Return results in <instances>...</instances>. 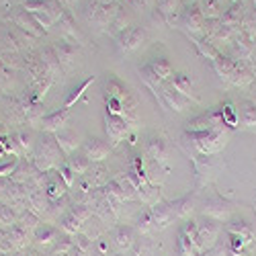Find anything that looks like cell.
<instances>
[{
    "label": "cell",
    "instance_id": "obj_1",
    "mask_svg": "<svg viewBox=\"0 0 256 256\" xmlns=\"http://www.w3.org/2000/svg\"><path fill=\"white\" fill-rule=\"evenodd\" d=\"M62 160V148L56 140L54 134H41L35 140V148H33V164L37 170H44L50 172L54 166H58V162Z\"/></svg>",
    "mask_w": 256,
    "mask_h": 256
},
{
    "label": "cell",
    "instance_id": "obj_2",
    "mask_svg": "<svg viewBox=\"0 0 256 256\" xmlns=\"http://www.w3.org/2000/svg\"><path fill=\"white\" fill-rule=\"evenodd\" d=\"M104 123H106V136H109L111 144H119L127 136L132 125L123 115H111V113L104 115Z\"/></svg>",
    "mask_w": 256,
    "mask_h": 256
},
{
    "label": "cell",
    "instance_id": "obj_3",
    "mask_svg": "<svg viewBox=\"0 0 256 256\" xmlns=\"http://www.w3.org/2000/svg\"><path fill=\"white\" fill-rule=\"evenodd\" d=\"M82 152L88 160L92 162H100L104 160L106 156L111 154V144L109 142H102L98 138H88L86 142L82 144Z\"/></svg>",
    "mask_w": 256,
    "mask_h": 256
},
{
    "label": "cell",
    "instance_id": "obj_4",
    "mask_svg": "<svg viewBox=\"0 0 256 256\" xmlns=\"http://www.w3.org/2000/svg\"><path fill=\"white\" fill-rule=\"evenodd\" d=\"M14 25H16L18 29L27 31V33L33 35V37H39V35H44V33H46L44 25H41L39 20L35 18V14L29 12V10H18L16 16H14Z\"/></svg>",
    "mask_w": 256,
    "mask_h": 256
},
{
    "label": "cell",
    "instance_id": "obj_5",
    "mask_svg": "<svg viewBox=\"0 0 256 256\" xmlns=\"http://www.w3.org/2000/svg\"><path fill=\"white\" fill-rule=\"evenodd\" d=\"M66 119H68V109H62L60 111H54L50 115H44L39 119V127H41V132H46V134H56L60 130H64V125H66Z\"/></svg>",
    "mask_w": 256,
    "mask_h": 256
},
{
    "label": "cell",
    "instance_id": "obj_6",
    "mask_svg": "<svg viewBox=\"0 0 256 256\" xmlns=\"http://www.w3.org/2000/svg\"><path fill=\"white\" fill-rule=\"evenodd\" d=\"M60 238V228L56 226H48V224H41L35 232H33V242L39 248H48L54 246V242Z\"/></svg>",
    "mask_w": 256,
    "mask_h": 256
},
{
    "label": "cell",
    "instance_id": "obj_7",
    "mask_svg": "<svg viewBox=\"0 0 256 256\" xmlns=\"http://www.w3.org/2000/svg\"><path fill=\"white\" fill-rule=\"evenodd\" d=\"M142 41H144V31L140 27H132V29H125L119 33L117 37V44L121 50L125 52H134L136 48L142 46Z\"/></svg>",
    "mask_w": 256,
    "mask_h": 256
},
{
    "label": "cell",
    "instance_id": "obj_8",
    "mask_svg": "<svg viewBox=\"0 0 256 256\" xmlns=\"http://www.w3.org/2000/svg\"><path fill=\"white\" fill-rule=\"evenodd\" d=\"M6 232H8V238H10L12 246H14V250H27L29 244L33 242V232L25 230L23 226H18V224H14Z\"/></svg>",
    "mask_w": 256,
    "mask_h": 256
},
{
    "label": "cell",
    "instance_id": "obj_9",
    "mask_svg": "<svg viewBox=\"0 0 256 256\" xmlns=\"http://www.w3.org/2000/svg\"><path fill=\"white\" fill-rule=\"evenodd\" d=\"M162 96H164V102L170 106V109H176V111H184L188 106V96H184L182 92H178L174 86H166L162 88Z\"/></svg>",
    "mask_w": 256,
    "mask_h": 256
},
{
    "label": "cell",
    "instance_id": "obj_10",
    "mask_svg": "<svg viewBox=\"0 0 256 256\" xmlns=\"http://www.w3.org/2000/svg\"><path fill=\"white\" fill-rule=\"evenodd\" d=\"M54 52L60 60V66H66L70 68L74 60H76V54H78V48L74 44H68V41H58V44L54 46Z\"/></svg>",
    "mask_w": 256,
    "mask_h": 256
},
{
    "label": "cell",
    "instance_id": "obj_11",
    "mask_svg": "<svg viewBox=\"0 0 256 256\" xmlns=\"http://www.w3.org/2000/svg\"><path fill=\"white\" fill-rule=\"evenodd\" d=\"M56 136V140H58V144H60V148H62V152L64 154H74L76 152V148H78V136H76V132H72V130H60V132H56L54 134Z\"/></svg>",
    "mask_w": 256,
    "mask_h": 256
},
{
    "label": "cell",
    "instance_id": "obj_12",
    "mask_svg": "<svg viewBox=\"0 0 256 256\" xmlns=\"http://www.w3.org/2000/svg\"><path fill=\"white\" fill-rule=\"evenodd\" d=\"M134 238H136V230L130 228V226H117L113 230V242L119 250H127L132 244H134Z\"/></svg>",
    "mask_w": 256,
    "mask_h": 256
},
{
    "label": "cell",
    "instance_id": "obj_13",
    "mask_svg": "<svg viewBox=\"0 0 256 256\" xmlns=\"http://www.w3.org/2000/svg\"><path fill=\"white\" fill-rule=\"evenodd\" d=\"M66 190H68V184L62 180L60 172H50V178H48V184H46V193L50 199H62L66 197Z\"/></svg>",
    "mask_w": 256,
    "mask_h": 256
},
{
    "label": "cell",
    "instance_id": "obj_14",
    "mask_svg": "<svg viewBox=\"0 0 256 256\" xmlns=\"http://www.w3.org/2000/svg\"><path fill=\"white\" fill-rule=\"evenodd\" d=\"M146 72L150 74L152 78H156V80H166L170 74H172V66H170L168 60L160 58V60H156V62H152V64H148Z\"/></svg>",
    "mask_w": 256,
    "mask_h": 256
},
{
    "label": "cell",
    "instance_id": "obj_15",
    "mask_svg": "<svg viewBox=\"0 0 256 256\" xmlns=\"http://www.w3.org/2000/svg\"><path fill=\"white\" fill-rule=\"evenodd\" d=\"M66 164L72 168V172H74L76 176L86 174L88 168H90V160L84 156V152H74V154H70V158H66Z\"/></svg>",
    "mask_w": 256,
    "mask_h": 256
},
{
    "label": "cell",
    "instance_id": "obj_16",
    "mask_svg": "<svg viewBox=\"0 0 256 256\" xmlns=\"http://www.w3.org/2000/svg\"><path fill=\"white\" fill-rule=\"evenodd\" d=\"M148 156H150L154 162H164L166 156H168V148H166V142L164 140H150L148 142Z\"/></svg>",
    "mask_w": 256,
    "mask_h": 256
},
{
    "label": "cell",
    "instance_id": "obj_17",
    "mask_svg": "<svg viewBox=\"0 0 256 256\" xmlns=\"http://www.w3.org/2000/svg\"><path fill=\"white\" fill-rule=\"evenodd\" d=\"M18 222V211L6 203H0V228L10 230Z\"/></svg>",
    "mask_w": 256,
    "mask_h": 256
},
{
    "label": "cell",
    "instance_id": "obj_18",
    "mask_svg": "<svg viewBox=\"0 0 256 256\" xmlns=\"http://www.w3.org/2000/svg\"><path fill=\"white\" fill-rule=\"evenodd\" d=\"M18 226H23L25 230H29V232H35L39 226H41V220H39V216L35 211H31V209H23V211H18V222H16Z\"/></svg>",
    "mask_w": 256,
    "mask_h": 256
},
{
    "label": "cell",
    "instance_id": "obj_19",
    "mask_svg": "<svg viewBox=\"0 0 256 256\" xmlns=\"http://www.w3.org/2000/svg\"><path fill=\"white\" fill-rule=\"evenodd\" d=\"M74 248V236H68V234H60V238L54 242L52 246V254H68Z\"/></svg>",
    "mask_w": 256,
    "mask_h": 256
},
{
    "label": "cell",
    "instance_id": "obj_20",
    "mask_svg": "<svg viewBox=\"0 0 256 256\" xmlns=\"http://www.w3.org/2000/svg\"><path fill=\"white\" fill-rule=\"evenodd\" d=\"M12 136H14L16 144H18V148H20V154L27 152V150H33V148H35V140H33V132L31 130H27V132L20 130V132H16Z\"/></svg>",
    "mask_w": 256,
    "mask_h": 256
},
{
    "label": "cell",
    "instance_id": "obj_21",
    "mask_svg": "<svg viewBox=\"0 0 256 256\" xmlns=\"http://www.w3.org/2000/svg\"><path fill=\"white\" fill-rule=\"evenodd\" d=\"M92 82H94V76H88L86 80H82L76 88H72V90H70V94H68V98H66V102H64V109H70V106L76 102V98H78V96H80L84 90H86Z\"/></svg>",
    "mask_w": 256,
    "mask_h": 256
},
{
    "label": "cell",
    "instance_id": "obj_22",
    "mask_svg": "<svg viewBox=\"0 0 256 256\" xmlns=\"http://www.w3.org/2000/svg\"><path fill=\"white\" fill-rule=\"evenodd\" d=\"M172 86H174L178 92H182L184 96H188V94H190V78H188L186 74H174Z\"/></svg>",
    "mask_w": 256,
    "mask_h": 256
},
{
    "label": "cell",
    "instance_id": "obj_23",
    "mask_svg": "<svg viewBox=\"0 0 256 256\" xmlns=\"http://www.w3.org/2000/svg\"><path fill=\"white\" fill-rule=\"evenodd\" d=\"M74 246L76 248H80L82 252H86V254H90V250H92V240L86 236V234H74Z\"/></svg>",
    "mask_w": 256,
    "mask_h": 256
},
{
    "label": "cell",
    "instance_id": "obj_24",
    "mask_svg": "<svg viewBox=\"0 0 256 256\" xmlns=\"http://www.w3.org/2000/svg\"><path fill=\"white\" fill-rule=\"evenodd\" d=\"M58 172H60V176H62V180L68 184V188L74 184V180H76V174L72 172V168L66 164V162H62L60 166H58Z\"/></svg>",
    "mask_w": 256,
    "mask_h": 256
},
{
    "label": "cell",
    "instance_id": "obj_25",
    "mask_svg": "<svg viewBox=\"0 0 256 256\" xmlns=\"http://www.w3.org/2000/svg\"><path fill=\"white\" fill-rule=\"evenodd\" d=\"M18 160H20V158H12V160H8V162H2V164H0V176H10V174L14 172V168H16V164H18Z\"/></svg>",
    "mask_w": 256,
    "mask_h": 256
},
{
    "label": "cell",
    "instance_id": "obj_26",
    "mask_svg": "<svg viewBox=\"0 0 256 256\" xmlns=\"http://www.w3.org/2000/svg\"><path fill=\"white\" fill-rule=\"evenodd\" d=\"M6 238H8V232L0 228V242H2V240H6Z\"/></svg>",
    "mask_w": 256,
    "mask_h": 256
},
{
    "label": "cell",
    "instance_id": "obj_27",
    "mask_svg": "<svg viewBox=\"0 0 256 256\" xmlns=\"http://www.w3.org/2000/svg\"><path fill=\"white\" fill-rule=\"evenodd\" d=\"M115 256H121V254H115Z\"/></svg>",
    "mask_w": 256,
    "mask_h": 256
}]
</instances>
